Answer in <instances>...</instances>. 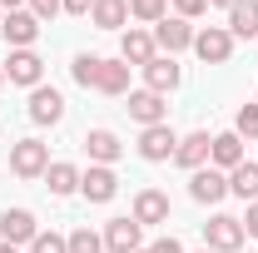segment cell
I'll return each mask as SVG.
<instances>
[{
	"label": "cell",
	"instance_id": "obj_1",
	"mask_svg": "<svg viewBox=\"0 0 258 253\" xmlns=\"http://www.w3.org/2000/svg\"><path fill=\"white\" fill-rule=\"evenodd\" d=\"M45 169H50V144H45V139H20V144H10V174H15V179H45Z\"/></svg>",
	"mask_w": 258,
	"mask_h": 253
},
{
	"label": "cell",
	"instance_id": "obj_2",
	"mask_svg": "<svg viewBox=\"0 0 258 253\" xmlns=\"http://www.w3.org/2000/svg\"><path fill=\"white\" fill-rule=\"evenodd\" d=\"M243 223L233 219V214H214V219L204 223V248H214V253H238L243 248Z\"/></svg>",
	"mask_w": 258,
	"mask_h": 253
},
{
	"label": "cell",
	"instance_id": "obj_3",
	"mask_svg": "<svg viewBox=\"0 0 258 253\" xmlns=\"http://www.w3.org/2000/svg\"><path fill=\"white\" fill-rule=\"evenodd\" d=\"M194 55L204 65H228V55H233L228 25H204V30H194Z\"/></svg>",
	"mask_w": 258,
	"mask_h": 253
},
{
	"label": "cell",
	"instance_id": "obj_4",
	"mask_svg": "<svg viewBox=\"0 0 258 253\" xmlns=\"http://www.w3.org/2000/svg\"><path fill=\"white\" fill-rule=\"evenodd\" d=\"M189 199H194V204H219V199H228V174L214 169V164L194 169V174H189Z\"/></svg>",
	"mask_w": 258,
	"mask_h": 253
},
{
	"label": "cell",
	"instance_id": "obj_5",
	"mask_svg": "<svg viewBox=\"0 0 258 253\" xmlns=\"http://www.w3.org/2000/svg\"><path fill=\"white\" fill-rule=\"evenodd\" d=\"M129 119L134 124H169V104H164V95H154V90H129Z\"/></svg>",
	"mask_w": 258,
	"mask_h": 253
},
{
	"label": "cell",
	"instance_id": "obj_6",
	"mask_svg": "<svg viewBox=\"0 0 258 253\" xmlns=\"http://www.w3.org/2000/svg\"><path fill=\"white\" fill-rule=\"evenodd\" d=\"M80 194H85L90 204H109V199L119 194V174H114L109 164H90V169L80 174Z\"/></svg>",
	"mask_w": 258,
	"mask_h": 253
},
{
	"label": "cell",
	"instance_id": "obj_7",
	"mask_svg": "<svg viewBox=\"0 0 258 253\" xmlns=\"http://www.w3.org/2000/svg\"><path fill=\"white\" fill-rule=\"evenodd\" d=\"M179 80H184V70L174 65V55H154V60L144 65V90H154V95H174L179 90Z\"/></svg>",
	"mask_w": 258,
	"mask_h": 253
},
{
	"label": "cell",
	"instance_id": "obj_8",
	"mask_svg": "<svg viewBox=\"0 0 258 253\" xmlns=\"http://www.w3.org/2000/svg\"><path fill=\"white\" fill-rule=\"evenodd\" d=\"M5 80H10V85L35 90V85L45 80V60H40L35 50H10V60H5Z\"/></svg>",
	"mask_w": 258,
	"mask_h": 253
},
{
	"label": "cell",
	"instance_id": "obj_9",
	"mask_svg": "<svg viewBox=\"0 0 258 253\" xmlns=\"http://www.w3.org/2000/svg\"><path fill=\"white\" fill-rule=\"evenodd\" d=\"M154 45H159L164 55L194 50V25H189V20H179V15H164L159 25H154Z\"/></svg>",
	"mask_w": 258,
	"mask_h": 253
},
{
	"label": "cell",
	"instance_id": "obj_10",
	"mask_svg": "<svg viewBox=\"0 0 258 253\" xmlns=\"http://www.w3.org/2000/svg\"><path fill=\"white\" fill-rule=\"evenodd\" d=\"M174 149H179V134H174L169 124H149L144 134H139V159H149V164L174 159Z\"/></svg>",
	"mask_w": 258,
	"mask_h": 253
},
{
	"label": "cell",
	"instance_id": "obj_11",
	"mask_svg": "<svg viewBox=\"0 0 258 253\" xmlns=\"http://www.w3.org/2000/svg\"><path fill=\"white\" fill-rule=\"evenodd\" d=\"M129 219L139 228H154V223H169V194L164 189H139L134 194V214Z\"/></svg>",
	"mask_w": 258,
	"mask_h": 253
},
{
	"label": "cell",
	"instance_id": "obj_12",
	"mask_svg": "<svg viewBox=\"0 0 258 253\" xmlns=\"http://www.w3.org/2000/svg\"><path fill=\"white\" fill-rule=\"evenodd\" d=\"M0 35H5L15 50H35V40H40V20H35L30 10H10V15L0 20Z\"/></svg>",
	"mask_w": 258,
	"mask_h": 253
},
{
	"label": "cell",
	"instance_id": "obj_13",
	"mask_svg": "<svg viewBox=\"0 0 258 253\" xmlns=\"http://www.w3.org/2000/svg\"><path fill=\"white\" fill-rule=\"evenodd\" d=\"M209 149H214V134H209V129H194V134H184V139H179L174 164L194 174V169H204V164H209Z\"/></svg>",
	"mask_w": 258,
	"mask_h": 253
},
{
	"label": "cell",
	"instance_id": "obj_14",
	"mask_svg": "<svg viewBox=\"0 0 258 253\" xmlns=\"http://www.w3.org/2000/svg\"><path fill=\"white\" fill-rule=\"evenodd\" d=\"M154 55H159V45H154V30H134V25H129V30L119 35V60H124V65H139V70H144Z\"/></svg>",
	"mask_w": 258,
	"mask_h": 253
},
{
	"label": "cell",
	"instance_id": "obj_15",
	"mask_svg": "<svg viewBox=\"0 0 258 253\" xmlns=\"http://www.w3.org/2000/svg\"><path fill=\"white\" fill-rule=\"evenodd\" d=\"M104 248L109 253H139L144 248V228L134 219H109L104 223Z\"/></svg>",
	"mask_w": 258,
	"mask_h": 253
},
{
	"label": "cell",
	"instance_id": "obj_16",
	"mask_svg": "<svg viewBox=\"0 0 258 253\" xmlns=\"http://www.w3.org/2000/svg\"><path fill=\"white\" fill-rule=\"evenodd\" d=\"M35 233H40V223H35V214L30 209H5L0 214V243H30Z\"/></svg>",
	"mask_w": 258,
	"mask_h": 253
},
{
	"label": "cell",
	"instance_id": "obj_17",
	"mask_svg": "<svg viewBox=\"0 0 258 253\" xmlns=\"http://www.w3.org/2000/svg\"><path fill=\"white\" fill-rule=\"evenodd\" d=\"M30 119H35V124H60V119H64V99H60V90L35 85V90H30Z\"/></svg>",
	"mask_w": 258,
	"mask_h": 253
},
{
	"label": "cell",
	"instance_id": "obj_18",
	"mask_svg": "<svg viewBox=\"0 0 258 253\" xmlns=\"http://www.w3.org/2000/svg\"><path fill=\"white\" fill-rule=\"evenodd\" d=\"M85 149H90L95 164H109V169H114V159L124 154V144H119L114 129H90V134H85Z\"/></svg>",
	"mask_w": 258,
	"mask_h": 253
},
{
	"label": "cell",
	"instance_id": "obj_19",
	"mask_svg": "<svg viewBox=\"0 0 258 253\" xmlns=\"http://www.w3.org/2000/svg\"><path fill=\"white\" fill-rule=\"evenodd\" d=\"M209 164H214V169H238V164H243V139H238V134H233V129H228V134H214V149H209Z\"/></svg>",
	"mask_w": 258,
	"mask_h": 253
},
{
	"label": "cell",
	"instance_id": "obj_20",
	"mask_svg": "<svg viewBox=\"0 0 258 253\" xmlns=\"http://www.w3.org/2000/svg\"><path fill=\"white\" fill-rule=\"evenodd\" d=\"M95 90L99 95H129V65L124 60H99Z\"/></svg>",
	"mask_w": 258,
	"mask_h": 253
},
{
	"label": "cell",
	"instance_id": "obj_21",
	"mask_svg": "<svg viewBox=\"0 0 258 253\" xmlns=\"http://www.w3.org/2000/svg\"><path fill=\"white\" fill-rule=\"evenodd\" d=\"M228 35L233 40H253L258 35V0H238L228 10Z\"/></svg>",
	"mask_w": 258,
	"mask_h": 253
},
{
	"label": "cell",
	"instance_id": "obj_22",
	"mask_svg": "<svg viewBox=\"0 0 258 253\" xmlns=\"http://www.w3.org/2000/svg\"><path fill=\"white\" fill-rule=\"evenodd\" d=\"M90 20H95L99 30H124V20H129V0H95Z\"/></svg>",
	"mask_w": 258,
	"mask_h": 253
},
{
	"label": "cell",
	"instance_id": "obj_23",
	"mask_svg": "<svg viewBox=\"0 0 258 253\" xmlns=\"http://www.w3.org/2000/svg\"><path fill=\"white\" fill-rule=\"evenodd\" d=\"M228 194H238L243 204H253L258 199V164H238V169H228Z\"/></svg>",
	"mask_w": 258,
	"mask_h": 253
},
{
	"label": "cell",
	"instance_id": "obj_24",
	"mask_svg": "<svg viewBox=\"0 0 258 253\" xmlns=\"http://www.w3.org/2000/svg\"><path fill=\"white\" fill-rule=\"evenodd\" d=\"M45 184H50L55 199H70V194L80 189V169H75V164H50V169H45Z\"/></svg>",
	"mask_w": 258,
	"mask_h": 253
},
{
	"label": "cell",
	"instance_id": "obj_25",
	"mask_svg": "<svg viewBox=\"0 0 258 253\" xmlns=\"http://www.w3.org/2000/svg\"><path fill=\"white\" fill-rule=\"evenodd\" d=\"M129 15L139 25H159L164 15H169V0H129Z\"/></svg>",
	"mask_w": 258,
	"mask_h": 253
},
{
	"label": "cell",
	"instance_id": "obj_26",
	"mask_svg": "<svg viewBox=\"0 0 258 253\" xmlns=\"http://www.w3.org/2000/svg\"><path fill=\"white\" fill-rule=\"evenodd\" d=\"M70 253H104V233H95L90 223L70 233Z\"/></svg>",
	"mask_w": 258,
	"mask_h": 253
},
{
	"label": "cell",
	"instance_id": "obj_27",
	"mask_svg": "<svg viewBox=\"0 0 258 253\" xmlns=\"http://www.w3.org/2000/svg\"><path fill=\"white\" fill-rule=\"evenodd\" d=\"M70 75H75V85L95 90V75H99V55H75V65H70Z\"/></svg>",
	"mask_w": 258,
	"mask_h": 253
},
{
	"label": "cell",
	"instance_id": "obj_28",
	"mask_svg": "<svg viewBox=\"0 0 258 253\" xmlns=\"http://www.w3.org/2000/svg\"><path fill=\"white\" fill-rule=\"evenodd\" d=\"M233 134H238V139H258V99L238 109V119H233Z\"/></svg>",
	"mask_w": 258,
	"mask_h": 253
},
{
	"label": "cell",
	"instance_id": "obj_29",
	"mask_svg": "<svg viewBox=\"0 0 258 253\" xmlns=\"http://www.w3.org/2000/svg\"><path fill=\"white\" fill-rule=\"evenodd\" d=\"M30 253H70V238H60L55 228H50V233L40 228V233L30 238Z\"/></svg>",
	"mask_w": 258,
	"mask_h": 253
},
{
	"label": "cell",
	"instance_id": "obj_30",
	"mask_svg": "<svg viewBox=\"0 0 258 253\" xmlns=\"http://www.w3.org/2000/svg\"><path fill=\"white\" fill-rule=\"evenodd\" d=\"M25 10L45 25V20H55V15H60V0H25Z\"/></svg>",
	"mask_w": 258,
	"mask_h": 253
},
{
	"label": "cell",
	"instance_id": "obj_31",
	"mask_svg": "<svg viewBox=\"0 0 258 253\" xmlns=\"http://www.w3.org/2000/svg\"><path fill=\"white\" fill-rule=\"evenodd\" d=\"M204 10H209V0H174V15L179 20H199Z\"/></svg>",
	"mask_w": 258,
	"mask_h": 253
},
{
	"label": "cell",
	"instance_id": "obj_32",
	"mask_svg": "<svg viewBox=\"0 0 258 253\" xmlns=\"http://www.w3.org/2000/svg\"><path fill=\"white\" fill-rule=\"evenodd\" d=\"M238 223H243V233H248V238H258V199L248 204V214H243Z\"/></svg>",
	"mask_w": 258,
	"mask_h": 253
},
{
	"label": "cell",
	"instance_id": "obj_33",
	"mask_svg": "<svg viewBox=\"0 0 258 253\" xmlns=\"http://www.w3.org/2000/svg\"><path fill=\"white\" fill-rule=\"evenodd\" d=\"M60 10H64V15H90L95 0H60Z\"/></svg>",
	"mask_w": 258,
	"mask_h": 253
},
{
	"label": "cell",
	"instance_id": "obj_34",
	"mask_svg": "<svg viewBox=\"0 0 258 253\" xmlns=\"http://www.w3.org/2000/svg\"><path fill=\"white\" fill-rule=\"evenodd\" d=\"M149 253H184L179 238H159V243H149Z\"/></svg>",
	"mask_w": 258,
	"mask_h": 253
},
{
	"label": "cell",
	"instance_id": "obj_35",
	"mask_svg": "<svg viewBox=\"0 0 258 253\" xmlns=\"http://www.w3.org/2000/svg\"><path fill=\"white\" fill-rule=\"evenodd\" d=\"M0 10L10 15V10H25V0H0Z\"/></svg>",
	"mask_w": 258,
	"mask_h": 253
},
{
	"label": "cell",
	"instance_id": "obj_36",
	"mask_svg": "<svg viewBox=\"0 0 258 253\" xmlns=\"http://www.w3.org/2000/svg\"><path fill=\"white\" fill-rule=\"evenodd\" d=\"M209 5H224V10H233V5H238V0H209Z\"/></svg>",
	"mask_w": 258,
	"mask_h": 253
},
{
	"label": "cell",
	"instance_id": "obj_37",
	"mask_svg": "<svg viewBox=\"0 0 258 253\" xmlns=\"http://www.w3.org/2000/svg\"><path fill=\"white\" fill-rule=\"evenodd\" d=\"M0 253H20V248H15V243H0Z\"/></svg>",
	"mask_w": 258,
	"mask_h": 253
},
{
	"label": "cell",
	"instance_id": "obj_38",
	"mask_svg": "<svg viewBox=\"0 0 258 253\" xmlns=\"http://www.w3.org/2000/svg\"><path fill=\"white\" fill-rule=\"evenodd\" d=\"M0 85H5V65H0Z\"/></svg>",
	"mask_w": 258,
	"mask_h": 253
},
{
	"label": "cell",
	"instance_id": "obj_39",
	"mask_svg": "<svg viewBox=\"0 0 258 253\" xmlns=\"http://www.w3.org/2000/svg\"><path fill=\"white\" fill-rule=\"evenodd\" d=\"M199 253H214V248H199Z\"/></svg>",
	"mask_w": 258,
	"mask_h": 253
},
{
	"label": "cell",
	"instance_id": "obj_40",
	"mask_svg": "<svg viewBox=\"0 0 258 253\" xmlns=\"http://www.w3.org/2000/svg\"><path fill=\"white\" fill-rule=\"evenodd\" d=\"M0 20H5V15H0Z\"/></svg>",
	"mask_w": 258,
	"mask_h": 253
}]
</instances>
